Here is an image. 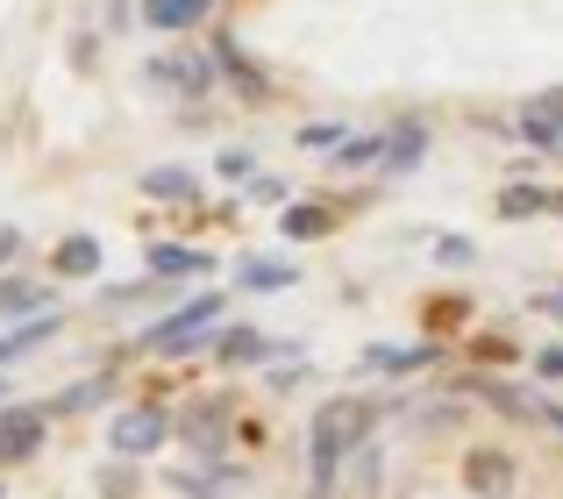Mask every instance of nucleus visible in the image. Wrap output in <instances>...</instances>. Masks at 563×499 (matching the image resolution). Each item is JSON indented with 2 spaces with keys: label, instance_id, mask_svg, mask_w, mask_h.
I'll return each mask as SVG.
<instances>
[{
  "label": "nucleus",
  "instance_id": "nucleus-1",
  "mask_svg": "<svg viewBox=\"0 0 563 499\" xmlns=\"http://www.w3.org/2000/svg\"><path fill=\"white\" fill-rule=\"evenodd\" d=\"M372 429H378V407L357 400V392H335V400L314 414V429H307V478H314L307 492H335L343 486V464L372 443Z\"/></svg>",
  "mask_w": 563,
  "mask_h": 499
},
{
  "label": "nucleus",
  "instance_id": "nucleus-2",
  "mask_svg": "<svg viewBox=\"0 0 563 499\" xmlns=\"http://www.w3.org/2000/svg\"><path fill=\"white\" fill-rule=\"evenodd\" d=\"M214 321H221V292H192V300H179L172 314H157L136 343L157 350V357H192V350L214 335Z\"/></svg>",
  "mask_w": 563,
  "mask_h": 499
},
{
  "label": "nucleus",
  "instance_id": "nucleus-3",
  "mask_svg": "<svg viewBox=\"0 0 563 499\" xmlns=\"http://www.w3.org/2000/svg\"><path fill=\"white\" fill-rule=\"evenodd\" d=\"M165 443H172V407H157V400H129L122 414L108 421V450H114L122 464L157 457Z\"/></svg>",
  "mask_w": 563,
  "mask_h": 499
},
{
  "label": "nucleus",
  "instance_id": "nucleus-4",
  "mask_svg": "<svg viewBox=\"0 0 563 499\" xmlns=\"http://www.w3.org/2000/svg\"><path fill=\"white\" fill-rule=\"evenodd\" d=\"M143 79L157 86V93H179V100H207L214 93V57H200V51H157L151 65H143Z\"/></svg>",
  "mask_w": 563,
  "mask_h": 499
},
{
  "label": "nucleus",
  "instance_id": "nucleus-5",
  "mask_svg": "<svg viewBox=\"0 0 563 499\" xmlns=\"http://www.w3.org/2000/svg\"><path fill=\"white\" fill-rule=\"evenodd\" d=\"M207 57H214V79L235 86V100H250V108H264V100H272V71H264L257 57L243 51V36H235V29H221Z\"/></svg>",
  "mask_w": 563,
  "mask_h": 499
},
{
  "label": "nucleus",
  "instance_id": "nucleus-6",
  "mask_svg": "<svg viewBox=\"0 0 563 499\" xmlns=\"http://www.w3.org/2000/svg\"><path fill=\"white\" fill-rule=\"evenodd\" d=\"M43 443H51V414H43V407H29V400H8V407H0V472L29 464Z\"/></svg>",
  "mask_w": 563,
  "mask_h": 499
},
{
  "label": "nucleus",
  "instance_id": "nucleus-7",
  "mask_svg": "<svg viewBox=\"0 0 563 499\" xmlns=\"http://www.w3.org/2000/svg\"><path fill=\"white\" fill-rule=\"evenodd\" d=\"M229 429H235V414H229V400H192L172 414V435H186L200 457H221V443H229Z\"/></svg>",
  "mask_w": 563,
  "mask_h": 499
},
{
  "label": "nucleus",
  "instance_id": "nucleus-8",
  "mask_svg": "<svg viewBox=\"0 0 563 499\" xmlns=\"http://www.w3.org/2000/svg\"><path fill=\"white\" fill-rule=\"evenodd\" d=\"M456 386L471 392V400H485V407H499L507 421H542V407L550 400H536L528 386H514V378H456Z\"/></svg>",
  "mask_w": 563,
  "mask_h": 499
},
{
  "label": "nucleus",
  "instance_id": "nucleus-9",
  "mask_svg": "<svg viewBox=\"0 0 563 499\" xmlns=\"http://www.w3.org/2000/svg\"><path fill=\"white\" fill-rule=\"evenodd\" d=\"M464 486L478 492V499H514L521 472H514L507 450H471V457H464Z\"/></svg>",
  "mask_w": 563,
  "mask_h": 499
},
{
  "label": "nucleus",
  "instance_id": "nucleus-10",
  "mask_svg": "<svg viewBox=\"0 0 563 499\" xmlns=\"http://www.w3.org/2000/svg\"><path fill=\"white\" fill-rule=\"evenodd\" d=\"M136 14H143L151 36H192L214 14V0H136Z\"/></svg>",
  "mask_w": 563,
  "mask_h": 499
},
{
  "label": "nucleus",
  "instance_id": "nucleus-11",
  "mask_svg": "<svg viewBox=\"0 0 563 499\" xmlns=\"http://www.w3.org/2000/svg\"><path fill=\"white\" fill-rule=\"evenodd\" d=\"M36 314H51V286L43 278H22V271H8L0 278V321H36Z\"/></svg>",
  "mask_w": 563,
  "mask_h": 499
},
{
  "label": "nucleus",
  "instance_id": "nucleus-12",
  "mask_svg": "<svg viewBox=\"0 0 563 499\" xmlns=\"http://www.w3.org/2000/svg\"><path fill=\"white\" fill-rule=\"evenodd\" d=\"M335 222H343V208H329V200H292V208L278 214V236L286 243H321Z\"/></svg>",
  "mask_w": 563,
  "mask_h": 499
},
{
  "label": "nucleus",
  "instance_id": "nucleus-13",
  "mask_svg": "<svg viewBox=\"0 0 563 499\" xmlns=\"http://www.w3.org/2000/svg\"><path fill=\"white\" fill-rule=\"evenodd\" d=\"M207 250H192V243H151V271L143 278H157V286H179V278H207Z\"/></svg>",
  "mask_w": 563,
  "mask_h": 499
},
{
  "label": "nucleus",
  "instance_id": "nucleus-14",
  "mask_svg": "<svg viewBox=\"0 0 563 499\" xmlns=\"http://www.w3.org/2000/svg\"><path fill=\"white\" fill-rule=\"evenodd\" d=\"M57 329H65V314H57V307H51V314H36V321H14V329H0V372H8V364H22L29 350H43Z\"/></svg>",
  "mask_w": 563,
  "mask_h": 499
},
{
  "label": "nucleus",
  "instance_id": "nucleus-15",
  "mask_svg": "<svg viewBox=\"0 0 563 499\" xmlns=\"http://www.w3.org/2000/svg\"><path fill=\"white\" fill-rule=\"evenodd\" d=\"M214 357L229 364V372H250V364L272 357V335L250 329V321H235V329H221V335H214Z\"/></svg>",
  "mask_w": 563,
  "mask_h": 499
},
{
  "label": "nucleus",
  "instance_id": "nucleus-16",
  "mask_svg": "<svg viewBox=\"0 0 563 499\" xmlns=\"http://www.w3.org/2000/svg\"><path fill=\"white\" fill-rule=\"evenodd\" d=\"M143 193L165 200V208H200V171H186V165H151V171H143Z\"/></svg>",
  "mask_w": 563,
  "mask_h": 499
},
{
  "label": "nucleus",
  "instance_id": "nucleus-17",
  "mask_svg": "<svg viewBox=\"0 0 563 499\" xmlns=\"http://www.w3.org/2000/svg\"><path fill=\"white\" fill-rule=\"evenodd\" d=\"M300 286V264L292 257H243L235 264V292H286Z\"/></svg>",
  "mask_w": 563,
  "mask_h": 499
},
{
  "label": "nucleus",
  "instance_id": "nucleus-18",
  "mask_svg": "<svg viewBox=\"0 0 563 499\" xmlns=\"http://www.w3.org/2000/svg\"><path fill=\"white\" fill-rule=\"evenodd\" d=\"M428 364H435L428 343H372L364 350V372H378V378H407V372H428Z\"/></svg>",
  "mask_w": 563,
  "mask_h": 499
},
{
  "label": "nucleus",
  "instance_id": "nucleus-19",
  "mask_svg": "<svg viewBox=\"0 0 563 499\" xmlns=\"http://www.w3.org/2000/svg\"><path fill=\"white\" fill-rule=\"evenodd\" d=\"M100 264H108V250H100V236H86V229L51 250V271L57 278H100Z\"/></svg>",
  "mask_w": 563,
  "mask_h": 499
},
{
  "label": "nucleus",
  "instance_id": "nucleus-20",
  "mask_svg": "<svg viewBox=\"0 0 563 499\" xmlns=\"http://www.w3.org/2000/svg\"><path fill=\"white\" fill-rule=\"evenodd\" d=\"M114 386H122L114 372H93V378H79V386H65L51 407H43V414H93L100 400H114Z\"/></svg>",
  "mask_w": 563,
  "mask_h": 499
},
{
  "label": "nucleus",
  "instance_id": "nucleus-21",
  "mask_svg": "<svg viewBox=\"0 0 563 499\" xmlns=\"http://www.w3.org/2000/svg\"><path fill=\"white\" fill-rule=\"evenodd\" d=\"M428 157V129L421 122H399L393 136H385V157H378V171H413Z\"/></svg>",
  "mask_w": 563,
  "mask_h": 499
},
{
  "label": "nucleus",
  "instance_id": "nucleus-22",
  "mask_svg": "<svg viewBox=\"0 0 563 499\" xmlns=\"http://www.w3.org/2000/svg\"><path fill=\"white\" fill-rule=\"evenodd\" d=\"M378 157H385V136H343V143L329 151V165H335V171H372Z\"/></svg>",
  "mask_w": 563,
  "mask_h": 499
},
{
  "label": "nucleus",
  "instance_id": "nucleus-23",
  "mask_svg": "<svg viewBox=\"0 0 563 499\" xmlns=\"http://www.w3.org/2000/svg\"><path fill=\"white\" fill-rule=\"evenodd\" d=\"M528 214H550V193L542 186H507L499 193V222H528Z\"/></svg>",
  "mask_w": 563,
  "mask_h": 499
},
{
  "label": "nucleus",
  "instance_id": "nucleus-24",
  "mask_svg": "<svg viewBox=\"0 0 563 499\" xmlns=\"http://www.w3.org/2000/svg\"><path fill=\"white\" fill-rule=\"evenodd\" d=\"M521 136L536 143V151H550V157L563 151V129H556V114H550V108H521Z\"/></svg>",
  "mask_w": 563,
  "mask_h": 499
},
{
  "label": "nucleus",
  "instance_id": "nucleus-25",
  "mask_svg": "<svg viewBox=\"0 0 563 499\" xmlns=\"http://www.w3.org/2000/svg\"><path fill=\"white\" fill-rule=\"evenodd\" d=\"M214 171H221V179H229V186H243V179H257V151H243V143H229V151H221V157H214Z\"/></svg>",
  "mask_w": 563,
  "mask_h": 499
},
{
  "label": "nucleus",
  "instance_id": "nucleus-26",
  "mask_svg": "<svg viewBox=\"0 0 563 499\" xmlns=\"http://www.w3.org/2000/svg\"><path fill=\"white\" fill-rule=\"evenodd\" d=\"M435 264L464 271V264H478V243H471V236H435Z\"/></svg>",
  "mask_w": 563,
  "mask_h": 499
},
{
  "label": "nucleus",
  "instance_id": "nucleus-27",
  "mask_svg": "<svg viewBox=\"0 0 563 499\" xmlns=\"http://www.w3.org/2000/svg\"><path fill=\"white\" fill-rule=\"evenodd\" d=\"M343 136H350L343 122H307V129H300V136H292V143H300V151H335V143H343Z\"/></svg>",
  "mask_w": 563,
  "mask_h": 499
},
{
  "label": "nucleus",
  "instance_id": "nucleus-28",
  "mask_svg": "<svg viewBox=\"0 0 563 499\" xmlns=\"http://www.w3.org/2000/svg\"><path fill=\"white\" fill-rule=\"evenodd\" d=\"M300 378H307V357H292V364H272V372H264V386H272V392H292Z\"/></svg>",
  "mask_w": 563,
  "mask_h": 499
},
{
  "label": "nucleus",
  "instance_id": "nucleus-29",
  "mask_svg": "<svg viewBox=\"0 0 563 499\" xmlns=\"http://www.w3.org/2000/svg\"><path fill=\"white\" fill-rule=\"evenodd\" d=\"M14 257H22V229L0 222V278H8V264H14Z\"/></svg>",
  "mask_w": 563,
  "mask_h": 499
},
{
  "label": "nucleus",
  "instance_id": "nucleus-30",
  "mask_svg": "<svg viewBox=\"0 0 563 499\" xmlns=\"http://www.w3.org/2000/svg\"><path fill=\"white\" fill-rule=\"evenodd\" d=\"M536 378H563V343H542L536 350Z\"/></svg>",
  "mask_w": 563,
  "mask_h": 499
},
{
  "label": "nucleus",
  "instance_id": "nucleus-31",
  "mask_svg": "<svg viewBox=\"0 0 563 499\" xmlns=\"http://www.w3.org/2000/svg\"><path fill=\"white\" fill-rule=\"evenodd\" d=\"M100 492H108V499H129V492H136V478H129V464H122V472H100Z\"/></svg>",
  "mask_w": 563,
  "mask_h": 499
},
{
  "label": "nucleus",
  "instance_id": "nucleus-32",
  "mask_svg": "<svg viewBox=\"0 0 563 499\" xmlns=\"http://www.w3.org/2000/svg\"><path fill=\"white\" fill-rule=\"evenodd\" d=\"M413 421H421V429H456V407H421Z\"/></svg>",
  "mask_w": 563,
  "mask_h": 499
},
{
  "label": "nucleus",
  "instance_id": "nucleus-33",
  "mask_svg": "<svg viewBox=\"0 0 563 499\" xmlns=\"http://www.w3.org/2000/svg\"><path fill=\"white\" fill-rule=\"evenodd\" d=\"M129 14H136V0H108V22H114V29H122Z\"/></svg>",
  "mask_w": 563,
  "mask_h": 499
},
{
  "label": "nucleus",
  "instance_id": "nucleus-34",
  "mask_svg": "<svg viewBox=\"0 0 563 499\" xmlns=\"http://www.w3.org/2000/svg\"><path fill=\"white\" fill-rule=\"evenodd\" d=\"M542 429H550L556 443H563V407H542Z\"/></svg>",
  "mask_w": 563,
  "mask_h": 499
},
{
  "label": "nucleus",
  "instance_id": "nucleus-35",
  "mask_svg": "<svg viewBox=\"0 0 563 499\" xmlns=\"http://www.w3.org/2000/svg\"><path fill=\"white\" fill-rule=\"evenodd\" d=\"M536 307H542V314H556V321H563V286H556V292H542Z\"/></svg>",
  "mask_w": 563,
  "mask_h": 499
},
{
  "label": "nucleus",
  "instance_id": "nucleus-36",
  "mask_svg": "<svg viewBox=\"0 0 563 499\" xmlns=\"http://www.w3.org/2000/svg\"><path fill=\"white\" fill-rule=\"evenodd\" d=\"M307 499H335V492H307Z\"/></svg>",
  "mask_w": 563,
  "mask_h": 499
},
{
  "label": "nucleus",
  "instance_id": "nucleus-37",
  "mask_svg": "<svg viewBox=\"0 0 563 499\" xmlns=\"http://www.w3.org/2000/svg\"><path fill=\"white\" fill-rule=\"evenodd\" d=\"M0 499H8V486H0Z\"/></svg>",
  "mask_w": 563,
  "mask_h": 499
}]
</instances>
